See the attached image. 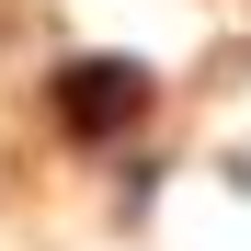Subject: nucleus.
I'll list each match as a JSON object with an SVG mask.
<instances>
[{"instance_id":"nucleus-1","label":"nucleus","mask_w":251,"mask_h":251,"mask_svg":"<svg viewBox=\"0 0 251 251\" xmlns=\"http://www.w3.org/2000/svg\"><path fill=\"white\" fill-rule=\"evenodd\" d=\"M57 114L80 126V137H126V126L149 114V69H126V57H103V69H69V80H57Z\"/></svg>"}]
</instances>
